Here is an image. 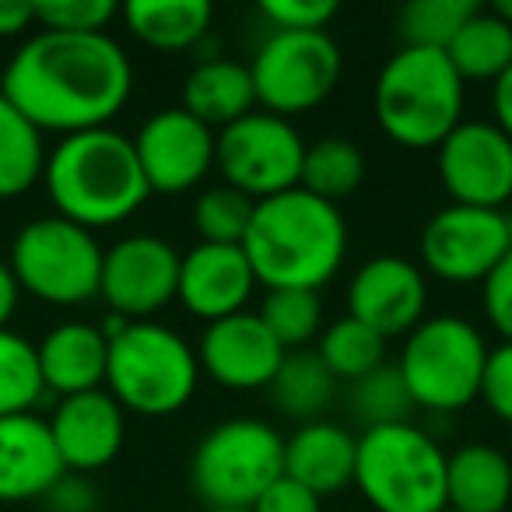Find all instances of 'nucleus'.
I'll return each instance as SVG.
<instances>
[{"label": "nucleus", "instance_id": "f257e3e1", "mask_svg": "<svg viewBox=\"0 0 512 512\" xmlns=\"http://www.w3.org/2000/svg\"><path fill=\"white\" fill-rule=\"evenodd\" d=\"M134 92V64L109 32H43L18 46L0 95L39 130L60 137L109 127Z\"/></svg>", "mask_w": 512, "mask_h": 512}, {"label": "nucleus", "instance_id": "f03ea898", "mask_svg": "<svg viewBox=\"0 0 512 512\" xmlns=\"http://www.w3.org/2000/svg\"><path fill=\"white\" fill-rule=\"evenodd\" d=\"M242 253L256 285L320 292L337 278L348 256V221L341 207L295 186L278 197L256 200Z\"/></svg>", "mask_w": 512, "mask_h": 512}, {"label": "nucleus", "instance_id": "7ed1b4c3", "mask_svg": "<svg viewBox=\"0 0 512 512\" xmlns=\"http://www.w3.org/2000/svg\"><path fill=\"white\" fill-rule=\"evenodd\" d=\"M43 183L60 218L88 232L134 218L151 197L134 141L113 127L60 137L46 155Z\"/></svg>", "mask_w": 512, "mask_h": 512}, {"label": "nucleus", "instance_id": "20e7f679", "mask_svg": "<svg viewBox=\"0 0 512 512\" xmlns=\"http://www.w3.org/2000/svg\"><path fill=\"white\" fill-rule=\"evenodd\" d=\"M467 85L442 50L400 46L372 88V109L393 144L407 151L439 148L463 123Z\"/></svg>", "mask_w": 512, "mask_h": 512}, {"label": "nucleus", "instance_id": "39448f33", "mask_svg": "<svg viewBox=\"0 0 512 512\" xmlns=\"http://www.w3.org/2000/svg\"><path fill=\"white\" fill-rule=\"evenodd\" d=\"M197 383V351L165 323L137 320L109 337L106 393L123 411L169 418L190 404Z\"/></svg>", "mask_w": 512, "mask_h": 512}, {"label": "nucleus", "instance_id": "423d86ee", "mask_svg": "<svg viewBox=\"0 0 512 512\" xmlns=\"http://www.w3.org/2000/svg\"><path fill=\"white\" fill-rule=\"evenodd\" d=\"M446 449L414 421L365 428L355 449V488L372 512L446 509Z\"/></svg>", "mask_w": 512, "mask_h": 512}, {"label": "nucleus", "instance_id": "0eeeda50", "mask_svg": "<svg viewBox=\"0 0 512 512\" xmlns=\"http://www.w3.org/2000/svg\"><path fill=\"white\" fill-rule=\"evenodd\" d=\"M285 477V435L264 418H225L200 435L190 488L207 509H253Z\"/></svg>", "mask_w": 512, "mask_h": 512}, {"label": "nucleus", "instance_id": "6e6552de", "mask_svg": "<svg viewBox=\"0 0 512 512\" xmlns=\"http://www.w3.org/2000/svg\"><path fill=\"white\" fill-rule=\"evenodd\" d=\"M488 341L463 316H425L397 358V372L414 400V411L456 414L481 397Z\"/></svg>", "mask_w": 512, "mask_h": 512}, {"label": "nucleus", "instance_id": "1a4fd4ad", "mask_svg": "<svg viewBox=\"0 0 512 512\" xmlns=\"http://www.w3.org/2000/svg\"><path fill=\"white\" fill-rule=\"evenodd\" d=\"M102 242L95 232L46 214L36 218L11 242V274L18 288L46 306H85L99 299Z\"/></svg>", "mask_w": 512, "mask_h": 512}, {"label": "nucleus", "instance_id": "9d476101", "mask_svg": "<svg viewBox=\"0 0 512 512\" xmlns=\"http://www.w3.org/2000/svg\"><path fill=\"white\" fill-rule=\"evenodd\" d=\"M256 109L281 120L306 116L334 95L344 74L341 46L330 32H271L249 60Z\"/></svg>", "mask_w": 512, "mask_h": 512}, {"label": "nucleus", "instance_id": "9b49d317", "mask_svg": "<svg viewBox=\"0 0 512 512\" xmlns=\"http://www.w3.org/2000/svg\"><path fill=\"white\" fill-rule=\"evenodd\" d=\"M302 158H306V141L295 123L264 109H253L242 120L228 123L214 141V169L221 172L225 186L239 190L253 204L295 190Z\"/></svg>", "mask_w": 512, "mask_h": 512}, {"label": "nucleus", "instance_id": "f8f14e48", "mask_svg": "<svg viewBox=\"0 0 512 512\" xmlns=\"http://www.w3.org/2000/svg\"><path fill=\"white\" fill-rule=\"evenodd\" d=\"M509 249L512 225L505 211L449 204L421 228L418 267L442 285H484Z\"/></svg>", "mask_w": 512, "mask_h": 512}, {"label": "nucleus", "instance_id": "ddd939ff", "mask_svg": "<svg viewBox=\"0 0 512 512\" xmlns=\"http://www.w3.org/2000/svg\"><path fill=\"white\" fill-rule=\"evenodd\" d=\"M179 260L183 253L162 235H123L102 253L99 299L109 313L130 323L155 320L169 302H176Z\"/></svg>", "mask_w": 512, "mask_h": 512}, {"label": "nucleus", "instance_id": "4468645a", "mask_svg": "<svg viewBox=\"0 0 512 512\" xmlns=\"http://www.w3.org/2000/svg\"><path fill=\"white\" fill-rule=\"evenodd\" d=\"M435 165L453 204L502 211L512 200V137L491 120H463L435 148Z\"/></svg>", "mask_w": 512, "mask_h": 512}, {"label": "nucleus", "instance_id": "2eb2a0df", "mask_svg": "<svg viewBox=\"0 0 512 512\" xmlns=\"http://www.w3.org/2000/svg\"><path fill=\"white\" fill-rule=\"evenodd\" d=\"M130 141H134L144 183L151 193H162V197L197 190L207 179V172L214 169L218 134L200 120H193L183 106L151 113Z\"/></svg>", "mask_w": 512, "mask_h": 512}, {"label": "nucleus", "instance_id": "dca6fc26", "mask_svg": "<svg viewBox=\"0 0 512 512\" xmlns=\"http://www.w3.org/2000/svg\"><path fill=\"white\" fill-rule=\"evenodd\" d=\"M348 316L376 330L383 341L407 337L428 313V274L404 256H372L351 274Z\"/></svg>", "mask_w": 512, "mask_h": 512}, {"label": "nucleus", "instance_id": "f3484780", "mask_svg": "<svg viewBox=\"0 0 512 512\" xmlns=\"http://www.w3.org/2000/svg\"><path fill=\"white\" fill-rule=\"evenodd\" d=\"M193 351H197L200 372H207V379L235 393L267 390L288 355L264 327V320L249 309L204 323V334Z\"/></svg>", "mask_w": 512, "mask_h": 512}, {"label": "nucleus", "instance_id": "a211bd4d", "mask_svg": "<svg viewBox=\"0 0 512 512\" xmlns=\"http://www.w3.org/2000/svg\"><path fill=\"white\" fill-rule=\"evenodd\" d=\"M64 470L71 474H95L120 456L127 442V411L102 390L60 397L53 414L46 418Z\"/></svg>", "mask_w": 512, "mask_h": 512}, {"label": "nucleus", "instance_id": "6ab92c4d", "mask_svg": "<svg viewBox=\"0 0 512 512\" xmlns=\"http://www.w3.org/2000/svg\"><path fill=\"white\" fill-rule=\"evenodd\" d=\"M253 288H256V274L249 267L246 253H242V246L197 242L179 260L176 299L186 313L204 323L246 313V302L253 299Z\"/></svg>", "mask_w": 512, "mask_h": 512}, {"label": "nucleus", "instance_id": "aec40b11", "mask_svg": "<svg viewBox=\"0 0 512 512\" xmlns=\"http://www.w3.org/2000/svg\"><path fill=\"white\" fill-rule=\"evenodd\" d=\"M64 474L46 418L36 411L0 418V502L43 498Z\"/></svg>", "mask_w": 512, "mask_h": 512}, {"label": "nucleus", "instance_id": "412c9836", "mask_svg": "<svg viewBox=\"0 0 512 512\" xmlns=\"http://www.w3.org/2000/svg\"><path fill=\"white\" fill-rule=\"evenodd\" d=\"M43 386L57 397L102 390L106 386V362L109 341L99 323L88 320H64L43 334L36 344Z\"/></svg>", "mask_w": 512, "mask_h": 512}, {"label": "nucleus", "instance_id": "4be33fe9", "mask_svg": "<svg viewBox=\"0 0 512 512\" xmlns=\"http://www.w3.org/2000/svg\"><path fill=\"white\" fill-rule=\"evenodd\" d=\"M358 435L337 421H306L285 439V477L327 498L355 481Z\"/></svg>", "mask_w": 512, "mask_h": 512}, {"label": "nucleus", "instance_id": "5701e85b", "mask_svg": "<svg viewBox=\"0 0 512 512\" xmlns=\"http://www.w3.org/2000/svg\"><path fill=\"white\" fill-rule=\"evenodd\" d=\"M446 505L456 512H505L512 505V460L491 442H467L446 456Z\"/></svg>", "mask_w": 512, "mask_h": 512}, {"label": "nucleus", "instance_id": "b1692460", "mask_svg": "<svg viewBox=\"0 0 512 512\" xmlns=\"http://www.w3.org/2000/svg\"><path fill=\"white\" fill-rule=\"evenodd\" d=\"M183 109L193 120L211 127L214 134L249 116L256 109L249 67L228 57H207L193 64V71L183 81Z\"/></svg>", "mask_w": 512, "mask_h": 512}, {"label": "nucleus", "instance_id": "393cba45", "mask_svg": "<svg viewBox=\"0 0 512 512\" xmlns=\"http://www.w3.org/2000/svg\"><path fill=\"white\" fill-rule=\"evenodd\" d=\"M120 15L130 36L158 53L193 50L214 22V8L207 0H130Z\"/></svg>", "mask_w": 512, "mask_h": 512}, {"label": "nucleus", "instance_id": "a878e982", "mask_svg": "<svg viewBox=\"0 0 512 512\" xmlns=\"http://www.w3.org/2000/svg\"><path fill=\"white\" fill-rule=\"evenodd\" d=\"M442 53L463 85H495L512 64V25L491 8H477Z\"/></svg>", "mask_w": 512, "mask_h": 512}, {"label": "nucleus", "instance_id": "bb28decb", "mask_svg": "<svg viewBox=\"0 0 512 512\" xmlns=\"http://www.w3.org/2000/svg\"><path fill=\"white\" fill-rule=\"evenodd\" d=\"M267 390H271L274 407L285 418L306 425V421H320L323 411L334 404L337 379L330 376L316 351L302 348V351H288L278 376L271 379Z\"/></svg>", "mask_w": 512, "mask_h": 512}, {"label": "nucleus", "instance_id": "cd10ccee", "mask_svg": "<svg viewBox=\"0 0 512 512\" xmlns=\"http://www.w3.org/2000/svg\"><path fill=\"white\" fill-rule=\"evenodd\" d=\"M43 130L0 95V200H15L43 179L46 169Z\"/></svg>", "mask_w": 512, "mask_h": 512}, {"label": "nucleus", "instance_id": "c85d7f7f", "mask_svg": "<svg viewBox=\"0 0 512 512\" xmlns=\"http://www.w3.org/2000/svg\"><path fill=\"white\" fill-rule=\"evenodd\" d=\"M362 179H365V155L355 141L330 134L320 137L316 144H306L299 186L313 193V197L330 200V204L341 207V200H348L362 186Z\"/></svg>", "mask_w": 512, "mask_h": 512}, {"label": "nucleus", "instance_id": "c756f323", "mask_svg": "<svg viewBox=\"0 0 512 512\" xmlns=\"http://www.w3.org/2000/svg\"><path fill=\"white\" fill-rule=\"evenodd\" d=\"M316 355L337 383H358L369 372H376L379 365H386V341L376 330H369L365 323L351 320L344 313L341 320L323 327Z\"/></svg>", "mask_w": 512, "mask_h": 512}, {"label": "nucleus", "instance_id": "7c9ffc66", "mask_svg": "<svg viewBox=\"0 0 512 512\" xmlns=\"http://www.w3.org/2000/svg\"><path fill=\"white\" fill-rule=\"evenodd\" d=\"M43 393L36 344L15 330H0V418L32 414Z\"/></svg>", "mask_w": 512, "mask_h": 512}, {"label": "nucleus", "instance_id": "2f4dec72", "mask_svg": "<svg viewBox=\"0 0 512 512\" xmlns=\"http://www.w3.org/2000/svg\"><path fill=\"white\" fill-rule=\"evenodd\" d=\"M256 316L285 351H302L323 334V299L306 288H271Z\"/></svg>", "mask_w": 512, "mask_h": 512}, {"label": "nucleus", "instance_id": "473e14b6", "mask_svg": "<svg viewBox=\"0 0 512 512\" xmlns=\"http://www.w3.org/2000/svg\"><path fill=\"white\" fill-rule=\"evenodd\" d=\"M477 8L481 4H474V0H411V4L400 8L397 32L404 39V46L446 50Z\"/></svg>", "mask_w": 512, "mask_h": 512}, {"label": "nucleus", "instance_id": "72a5a7b5", "mask_svg": "<svg viewBox=\"0 0 512 512\" xmlns=\"http://www.w3.org/2000/svg\"><path fill=\"white\" fill-rule=\"evenodd\" d=\"M351 414L362 421V432L365 428L411 421L414 400L407 393L404 379H400L397 365H379L376 372L351 383Z\"/></svg>", "mask_w": 512, "mask_h": 512}, {"label": "nucleus", "instance_id": "f704fd0d", "mask_svg": "<svg viewBox=\"0 0 512 512\" xmlns=\"http://www.w3.org/2000/svg\"><path fill=\"white\" fill-rule=\"evenodd\" d=\"M253 218V200L242 197L232 186H207L193 200V228L200 242L214 246H242V235Z\"/></svg>", "mask_w": 512, "mask_h": 512}, {"label": "nucleus", "instance_id": "c9c22d12", "mask_svg": "<svg viewBox=\"0 0 512 512\" xmlns=\"http://www.w3.org/2000/svg\"><path fill=\"white\" fill-rule=\"evenodd\" d=\"M36 8V25L43 32H71V36H95L106 32L120 15L113 0H43Z\"/></svg>", "mask_w": 512, "mask_h": 512}, {"label": "nucleus", "instance_id": "e433bc0d", "mask_svg": "<svg viewBox=\"0 0 512 512\" xmlns=\"http://www.w3.org/2000/svg\"><path fill=\"white\" fill-rule=\"evenodd\" d=\"M256 11L274 32H327L337 18L334 0H260Z\"/></svg>", "mask_w": 512, "mask_h": 512}, {"label": "nucleus", "instance_id": "4c0bfd02", "mask_svg": "<svg viewBox=\"0 0 512 512\" xmlns=\"http://www.w3.org/2000/svg\"><path fill=\"white\" fill-rule=\"evenodd\" d=\"M481 306L488 327L502 337V344H512V249L502 256V264L484 278Z\"/></svg>", "mask_w": 512, "mask_h": 512}, {"label": "nucleus", "instance_id": "58836bf2", "mask_svg": "<svg viewBox=\"0 0 512 512\" xmlns=\"http://www.w3.org/2000/svg\"><path fill=\"white\" fill-rule=\"evenodd\" d=\"M484 407L495 414L498 421L512 425V344H498L488 351L481 376V397Z\"/></svg>", "mask_w": 512, "mask_h": 512}, {"label": "nucleus", "instance_id": "ea45409f", "mask_svg": "<svg viewBox=\"0 0 512 512\" xmlns=\"http://www.w3.org/2000/svg\"><path fill=\"white\" fill-rule=\"evenodd\" d=\"M46 512H99V491L85 474L67 470L57 484L43 495Z\"/></svg>", "mask_w": 512, "mask_h": 512}, {"label": "nucleus", "instance_id": "a19ab883", "mask_svg": "<svg viewBox=\"0 0 512 512\" xmlns=\"http://www.w3.org/2000/svg\"><path fill=\"white\" fill-rule=\"evenodd\" d=\"M253 512H323V498L313 495L309 488H302L292 477H281V481H274L260 495Z\"/></svg>", "mask_w": 512, "mask_h": 512}, {"label": "nucleus", "instance_id": "79ce46f5", "mask_svg": "<svg viewBox=\"0 0 512 512\" xmlns=\"http://www.w3.org/2000/svg\"><path fill=\"white\" fill-rule=\"evenodd\" d=\"M36 25V8L29 0H0V39H15Z\"/></svg>", "mask_w": 512, "mask_h": 512}, {"label": "nucleus", "instance_id": "37998d69", "mask_svg": "<svg viewBox=\"0 0 512 512\" xmlns=\"http://www.w3.org/2000/svg\"><path fill=\"white\" fill-rule=\"evenodd\" d=\"M491 113H495L491 123L512 137V64H509V71L491 85Z\"/></svg>", "mask_w": 512, "mask_h": 512}, {"label": "nucleus", "instance_id": "c03bdc74", "mask_svg": "<svg viewBox=\"0 0 512 512\" xmlns=\"http://www.w3.org/2000/svg\"><path fill=\"white\" fill-rule=\"evenodd\" d=\"M18 302H22V288H18L11 267L0 260V330H8L11 316H15Z\"/></svg>", "mask_w": 512, "mask_h": 512}, {"label": "nucleus", "instance_id": "a18cd8bd", "mask_svg": "<svg viewBox=\"0 0 512 512\" xmlns=\"http://www.w3.org/2000/svg\"><path fill=\"white\" fill-rule=\"evenodd\" d=\"M491 11H495L498 18H505V22L512 25V0H498V4H495Z\"/></svg>", "mask_w": 512, "mask_h": 512}, {"label": "nucleus", "instance_id": "49530a36", "mask_svg": "<svg viewBox=\"0 0 512 512\" xmlns=\"http://www.w3.org/2000/svg\"><path fill=\"white\" fill-rule=\"evenodd\" d=\"M204 512H253V509H204Z\"/></svg>", "mask_w": 512, "mask_h": 512}, {"label": "nucleus", "instance_id": "de8ad7c7", "mask_svg": "<svg viewBox=\"0 0 512 512\" xmlns=\"http://www.w3.org/2000/svg\"><path fill=\"white\" fill-rule=\"evenodd\" d=\"M505 207H509V211H505V218H509V225H512V200H509V204H505Z\"/></svg>", "mask_w": 512, "mask_h": 512}, {"label": "nucleus", "instance_id": "09e8293b", "mask_svg": "<svg viewBox=\"0 0 512 512\" xmlns=\"http://www.w3.org/2000/svg\"><path fill=\"white\" fill-rule=\"evenodd\" d=\"M442 512H456V509H449V505H446V509H442Z\"/></svg>", "mask_w": 512, "mask_h": 512}]
</instances>
